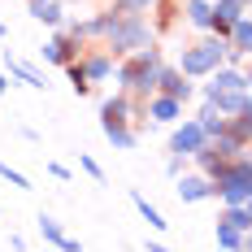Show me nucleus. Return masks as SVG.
Here are the masks:
<instances>
[{"mask_svg": "<svg viewBox=\"0 0 252 252\" xmlns=\"http://www.w3.org/2000/svg\"><path fill=\"white\" fill-rule=\"evenodd\" d=\"M0 35H4V22H0Z\"/></svg>", "mask_w": 252, "mask_h": 252, "instance_id": "24", "label": "nucleus"}, {"mask_svg": "<svg viewBox=\"0 0 252 252\" xmlns=\"http://www.w3.org/2000/svg\"><path fill=\"white\" fill-rule=\"evenodd\" d=\"M187 22L191 26H213V4L209 0H191L187 4Z\"/></svg>", "mask_w": 252, "mask_h": 252, "instance_id": "12", "label": "nucleus"}, {"mask_svg": "<svg viewBox=\"0 0 252 252\" xmlns=\"http://www.w3.org/2000/svg\"><path fill=\"white\" fill-rule=\"evenodd\" d=\"M222 57H226V48H222L218 39H209L200 48L183 52V57H178V70H183V74H213V70L222 65Z\"/></svg>", "mask_w": 252, "mask_h": 252, "instance_id": "2", "label": "nucleus"}, {"mask_svg": "<svg viewBox=\"0 0 252 252\" xmlns=\"http://www.w3.org/2000/svg\"><path fill=\"white\" fill-rule=\"evenodd\" d=\"M209 100L218 104L222 113H244L252 104V96H248V87H244V92H209Z\"/></svg>", "mask_w": 252, "mask_h": 252, "instance_id": "6", "label": "nucleus"}, {"mask_svg": "<svg viewBox=\"0 0 252 252\" xmlns=\"http://www.w3.org/2000/svg\"><path fill=\"white\" fill-rule=\"evenodd\" d=\"M100 126H104V135H109V139H113L118 148H130V144H135V135H130V130H126L122 122H100Z\"/></svg>", "mask_w": 252, "mask_h": 252, "instance_id": "15", "label": "nucleus"}, {"mask_svg": "<svg viewBox=\"0 0 252 252\" xmlns=\"http://www.w3.org/2000/svg\"><path fill=\"white\" fill-rule=\"evenodd\" d=\"M135 204H139V213H144V222H148V226H157V230H165V226H170V222H165V218H161V213H157V209H152V204L144 200L139 191H135Z\"/></svg>", "mask_w": 252, "mask_h": 252, "instance_id": "16", "label": "nucleus"}, {"mask_svg": "<svg viewBox=\"0 0 252 252\" xmlns=\"http://www.w3.org/2000/svg\"><path fill=\"white\" fill-rule=\"evenodd\" d=\"M244 87H248V78L239 70H213V83H209V92H244Z\"/></svg>", "mask_w": 252, "mask_h": 252, "instance_id": "9", "label": "nucleus"}, {"mask_svg": "<svg viewBox=\"0 0 252 252\" xmlns=\"http://www.w3.org/2000/svg\"><path fill=\"white\" fill-rule=\"evenodd\" d=\"M4 92H9V78H4V74H0V96H4Z\"/></svg>", "mask_w": 252, "mask_h": 252, "instance_id": "21", "label": "nucleus"}, {"mask_svg": "<svg viewBox=\"0 0 252 252\" xmlns=\"http://www.w3.org/2000/svg\"><path fill=\"white\" fill-rule=\"evenodd\" d=\"M83 74H87V78H109V74H113V65H109V57H92V61L83 65Z\"/></svg>", "mask_w": 252, "mask_h": 252, "instance_id": "17", "label": "nucleus"}, {"mask_svg": "<svg viewBox=\"0 0 252 252\" xmlns=\"http://www.w3.org/2000/svg\"><path fill=\"white\" fill-rule=\"evenodd\" d=\"M31 18L57 26V22H61V4H57V0H31Z\"/></svg>", "mask_w": 252, "mask_h": 252, "instance_id": "11", "label": "nucleus"}, {"mask_svg": "<svg viewBox=\"0 0 252 252\" xmlns=\"http://www.w3.org/2000/svg\"><path fill=\"white\" fill-rule=\"evenodd\" d=\"M244 209H248V218H252V196H248V200H244Z\"/></svg>", "mask_w": 252, "mask_h": 252, "instance_id": "23", "label": "nucleus"}, {"mask_svg": "<svg viewBox=\"0 0 252 252\" xmlns=\"http://www.w3.org/2000/svg\"><path fill=\"white\" fill-rule=\"evenodd\" d=\"M39 52H44L48 61H65V44H61V39H52L48 48H39Z\"/></svg>", "mask_w": 252, "mask_h": 252, "instance_id": "19", "label": "nucleus"}, {"mask_svg": "<svg viewBox=\"0 0 252 252\" xmlns=\"http://www.w3.org/2000/svg\"><path fill=\"white\" fill-rule=\"evenodd\" d=\"M109 39H113V48H118V52L152 48V35H148V26L139 22V18H130V22H118L113 31H109Z\"/></svg>", "mask_w": 252, "mask_h": 252, "instance_id": "3", "label": "nucleus"}, {"mask_svg": "<svg viewBox=\"0 0 252 252\" xmlns=\"http://www.w3.org/2000/svg\"><path fill=\"white\" fill-rule=\"evenodd\" d=\"M39 235H44V239H52V244H61V248H70V252L78 248V239H70V235L61 230V222H57V218H48V213H39Z\"/></svg>", "mask_w": 252, "mask_h": 252, "instance_id": "8", "label": "nucleus"}, {"mask_svg": "<svg viewBox=\"0 0 252 252\" xmlns=\"http://www.w3.org/2000/svg\"><path fill=\"white\" fill-rule=\"evenodd\" d=\"M157 83H161V92L174 96V100H187V96H191V83H183V70H161Z\"/></svg>", "mask_w": 252, "mask_h": 252, "instance_id": "7", "label": "nucleus"}, {"mask_svg": "<svg viewBox=\"0 0 252 252\" xmlns=\"http://www.w3.org/2000/svg\"><path fill=\"white\" fill-rule=\"evenodd\" d=\"M209 144V135H204L200 122H187L174 130V139H170V152H183V157H196V152Z\"/></svg>", "mask_w": 252, "mask_h": 252, "instance_id": "4", "label": "nucleus"}, {"mask_svg": "<svg viewBox=\"0 0 252 252\" xmlns=\"http://www.w3.org/2000/svg\"><path fill=\"white\" fill-rule=\"evenodd\" d=\"M218 244L222 248H244V230L230 226V222H218Z\"/></svg>", "mask_w": 252, "mask_h": 252, "instance_id": "14", "label": "nucleus"}, {"mask_svg": "<svg viewBox=\"0 0 252 252\" xmlns=\"http://www.w3.org/2000/svg\"><path fill=\"white\" fill-rule=\"evenodd\" d=\"M157 78H161V61H157L152 48H139L135 61L122 70V83L130 87V92H148V87H157Z\"/></svg>", "mask_w": 252, "mask_h": 252, "instance_id": "1", "label": "nucleus"}, {"mask_svg": "<svg viewBox=\"0 0 252 252\" xmlns=\"http://www.w3.org/2000/svg\"><path fill=\"white\" fill-rule=\"evenodd\" d=\"M178 109H183V100L165 96V92H161V96H152V104H148V113L157 118V122H174V118H178Z\"/></svg>", "mask_w": 252, "mask_h": 252, "instance_id": "10", "label": "nucleus"}, {"mask_svg": "<svg viewBox=\"0 0 252 252\" xmlns=\"http://www.w3.org/2000/svg\"><path fill=\"white\" fill-rule=\"evenodd\" d=\"M0 178H9V187H18V191H26V187H31V183H26V174L9 170V161H0Z\"/></svg>", "mask_w": 252, "mask_h": 252, "instance_id": "18", "label": "nucleus"}, {"mask_svg": "<svg viewBox=\"0 0 252 252\" xmlns=\"http://www.w3.org/2000/svg\"><path fill=\"white\" fill-rule=\"evenodd\" d=\"M204 196H213V183L200 174H187V178H178V200H204Z\"/></svg>", "mask_w": 252, "mask_h": 252, "instance_id": "5", "label": "nucleus"}, {"mask_svg": "<svg viewBox=\"0 0 252 252\" xmlns=\"http://www.w3.org/2000/svg\"><path fill=\"white\" fill-rule=\"evenodd\" d=\"M126 4H135V9H139V4H152V0H126Z\"/></svg>", "mask_w": 252, "mask_h": 252, "instance_id": "22", "label": "nucleus"}, {"mask_svg": "<svg viewBox=\"0 0 252 252\" xmlns=\"http://www.w3.org/2000/svg\"><path fill=\"white\" fill-rule=\"evenodd\" d=\"M9 61V74H18V78H26L31 87H44V74L35 70V65H26V61H13V57H4Z\"/></svg>", "mask_w": 252, "mask_h": 252, "instance_id": "13", "label": "nucleus"}, {"mask_svg": "<svg viewBox=\"0 0 252 252\" xmlns=\"http://www.w3.org/2000/svg\"><path fill=\"white\" fill-rule=\"evenodd\" d=\"M83 170H87V174H92V178H104V174H100V165H96L92 157H83Z\"/></svg>", "mask_w": 252, "mask_h": 252, "instance_id": "20", "label": "nucleus"}]
</instances>
